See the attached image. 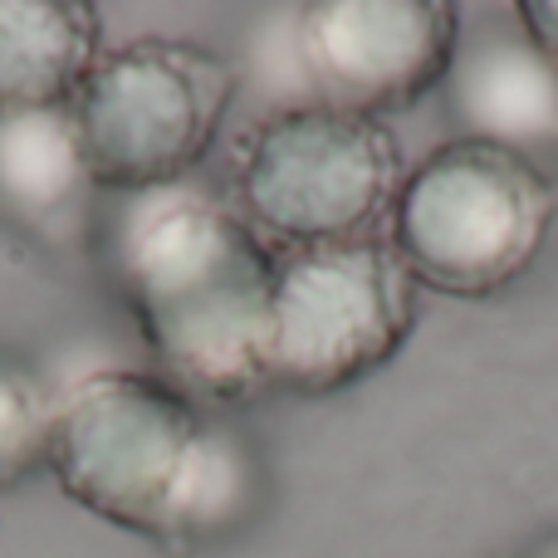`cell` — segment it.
I'll use <instances>...</instances> for the list:
<instances>
[{"mask_svg": "<svg viewBox=\"0 0 558 558\" xmlns=\"http://www.w3.org/2000/svg\"><path fill=\"white\" fill-rule=\"evenodd\" d=\"M45 471L69 505L177 558L245 530L265 490L251 436L153 367H104L64 387Z\"/></svg>", "mask_w": 558, "mask_h": 558, "instance_id": "obj_1", "label": "cell"}, {"mask_svg": "<svg viewBox=\"0 0 558 558\" xmlns=\"http://www.w3.org/2000/svg\"><path fill=\"white\" fill-rule=\"evenodd\" d=\"M108 265L157 377L202 407L270 392L279 255L231 202L192 182L123 196Z\"/></svg>", "mask_w": 558, "mask_h": 558, "instance_id": "obj_2", "label": "cell"}, {"mask_svg": "<svg viewBox=\"0 0 558 558\" xmlns=\"http://www.w3.org/2000/svg\"><path fill=\"white\" fill-rule=\"evenodd\" d=\"M554 226L558 186L534 157L451 137L402 177L387 241L416 289L490 299L534 270Z\"/></svg>", "mask_w": 558, "mask_h": 558, "instance_id": "obj_3", "label": "cell"}, {"mask_svg": "<svg viewBox=\"0 0 558 558\" xmlns=\"http://www.w3.org/2000/svg\"><path fill=\"white\" fill-rule=\"evenodd\" d=\"M402 177L392 128L314 98L275 108L241 133L231 206L275 255L308 251L387 231Z\"/></svg>", "mask_w": 558, "mask_h": 558, "instance_id": "obj_4", "label": "cell"}, {"mask_svg": "<svg viewBox=\"0 0 558 558\" xmlns=\"http://www.w3.org/2000/svg\"><path fill=\"white\" fill-rule=\"evenodd\" d=\"M235 98L226 54L192 39H128L104 49L69 98L78 153L98 192L143 196L202 167Z\"/></svg>", "mask_w": 558, "mask_h": 558, "instance_id": "obj_5", "label": "cell"}, {"mask_svg": "<svg viewBox=\"0 0 558 558\" xmlns=\"http://www.w3.org/2000/svg\"><path fill=\"white\" fill-rule=\"evenodd\" d=\"M416 324V279L387 231L279 251L270 387L333 397L383 373Z\"/></svg>", "mask_w": 558, "mask_h": 558, "instance_id": "obj_6", "label": "cell"}, {"mask_svg": "<svg viewBox=\"0 0 558 558\" xmlns=\"http://www.w3.org/2000/svg\"><path fill=\"white\" fill-rule=\"evenodd\" d=\"M294 54L318 104L383 123L451 78L461 10L451 0H314L299 10Z\"/></svg>", "mask_w": 558, "mask_h": 558, "instance_id": "obj_7", "label": "cell"}, {"mask_svg": "<svg viewBox=\"0 0 558 558\" xmlns=\"http://www.w3.org/2000/svg\"><path fill=\"white\" fill-rule=\"evenodd\" d=\"M446 84L461 137H481L524 157L558 153V69L524 35H495L456 54Z\"/></svg>", "mask_w": 558, "mask_h": 558, "instance_id": "obj_8", "label": "cell"}, {"mask_svg": "<svg viewBox=\"0 0 558 558\" xmlns=\"http://www.w3.org/2000/svg\"><path fill=\"white\" fill-rule=\"evenodd\" d=\"M94 192L69 104L0 113V216L10 226L39 241L74 235L94 206Z\"/></svg>", "mask_w": 558, "mask_h": 558, "instance_id": "obj_9", "label": "cell"}, {"mask_svg": "<svg viewBox=\"0 0 558 558\" xmlns=\"http://www.w3.org/2000/svg\"><path fill=\"white\" fill-rule=\"evenodd\" d=\"M104 54V15L88 0H0V113L64 108Z\"/></svg>", "mask_w": 558, "mask_h": 558, "instance_id": "obj_10", "label": "cell"}, {"mask_svg": "<svg viewBox=\"0 0 558 558\" xmlns=\"http://www.w3.org/2000/svg\"><path fill=\"white\" fill-rule=\"evenodd\" d=\"M49 426H54V397L39 387L35 373L0 357V495L45 471Z\"/></svg>", "mask_w": 558, "mask_h": 558, "instance_id": "obj_11", "label": "cell"}, {"mask_svg": "<svg viewBox=\"0 0 558 558\" xmlns=\"http://www.w3.org/2000/svg\"><path fill=\"white\" fill-rule=\"evenodd\" d=\"M520 35L558 69V0H520Z\"/></svg>", "mask_w": 558, "mask_h": 558, "instance_id": "obj_12", "label": "cell"}, {"mask_svg": "<svg viewBox=\"0 0 558 558\" xmlns=\"http://www.w3.org/2000/svg\"><path fill=\"white\" fill-rule=\"evenodd\" d=\"M524 558H558V534H549V539H544L539 549H530Z\"/></svg>", "mask_w": 558, "mask_h": 558, "instance_id": "obj_13", "label": "cell"}]
</instances>
